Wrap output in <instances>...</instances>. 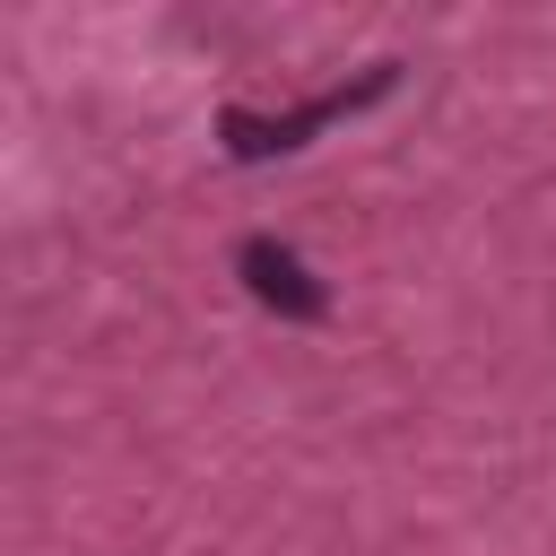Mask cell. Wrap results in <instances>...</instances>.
<instances>
[{"instance_id":"6da1fadb","label":"cell","mask_w":556,"mask_h":556,"mask_svg":"<svg viewBox=\"0 0 556 556\" xmlns=\"http://www.w3.org/2000/svg\"><path fill=\"white\" fill-rule=\"evenodd\" d=\"M374 96H391V61H382V70H365L356 87H330V96H313L304 113H278V122L226 113V148H235V156H278V148H304L321 122H339V113H356V104H374Z\"/></svg>"},{"instance_id":"7a4b0ae2","label":"cell","mask_w":556,"mask_h":556,"mask_svg":"<svg viewBox=\"0 0 556 556\" xmlns=\"http://www.w3.org/2000/svg\"><path fill=\"white\" fill-rule=\"evenodd\" d=\"M235 269H243L252 304H269L278 321H321V313H330V287H321L287 243H269V235H252V243L235 252Z\"/></svg>"}]
</instances>
